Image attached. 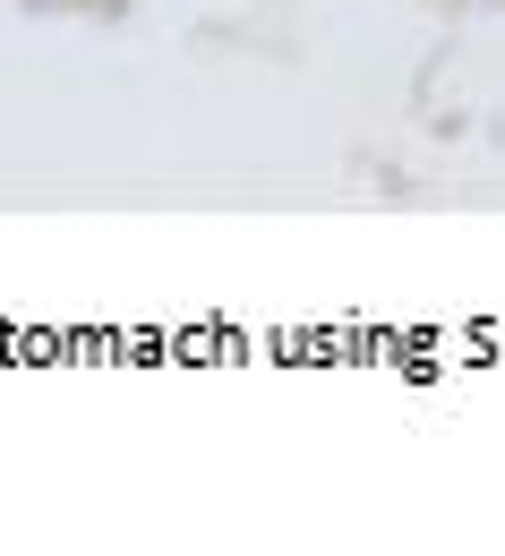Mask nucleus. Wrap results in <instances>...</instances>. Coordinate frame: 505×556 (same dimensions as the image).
Wrapping results in <instances>:
<instances>
[]
</instances>
